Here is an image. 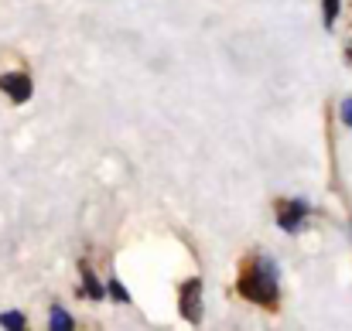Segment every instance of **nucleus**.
<instances>
[{
  "label": "nucleus",
  "instance_id": "nucleus-1",
  "mask_svg": "<svg viewBox=\"0 0 352 331\" xmlns=\"http://www.w3.org/2000/svg\"><path fill=\"white\" fill-rule=\"evenodd\" d=\"M239 294L260 308H277L280 290H277V266L267 256H253L239 270Z\"/></svg>",
  "mask_w": 352,
  "mask_h": 331
},
{
  "label": "nucleus",
  "instance_id": "nucleus-2",
  "mask_svg": "<svg viewBox=\"0 0 352 331\" xmlns=\"http://www.w3.org/2000/svg\"><path fill=\"white\" fill-rule=\"evenodd\" d=\"M178 311H182V318H185L188 325H199V321H202V280H199V277L182 287Z\"/></svg>",
  "mask_w": 352,
  "mask_h": 331
},
{
  "label": "nucleus",
  "instance_id": "nucleus-3",
  "mask_svg": "<svg viewBox=\"0 0 352 331\" xmlns=\"http://www.w3.org/2000/svg\"><path fill=\"white\" fill-rule=\"evenodd\" d=\"M0 89L10 96V103H28L34 93V82L24 72H7V76H0Z\"/></svg>",
  "mask_w": 352,
  "mask_h": 331
},
{
  "label": "nucleus",
  "instance_id": "nucleus-4",
  "mask_svg": "<svg viewBox=\"0 0 352 331\" xmlns=\"http://www.w3.org/2000/svg\"><path fill=\"white\" fill-rule=\"evenodd\" d=\"M305 216H308V205H305L301 198L280 202V205H277V225H280L284 232H298L301 222H305Z\"/></svg>",
  "mask_w": 352,
  "mask_h": 331
},
{
  "label": "nucleus",
  "instance_id": "nucleus-5",
  "mask_svg": "<svg viewBox=\"0 0 352 331\" xmlns=\"http://www.w3.org/2000/svg\"><path fill=\"white\" fill-rule=\"evenodd\" d=\"M82 287H86V294L93 297V301H100V297H107V287L96 280V273L89 270V266H82Z\"/></svg>",
  "mask_w": 352,
  "mask_h": 331
},
{
  "label": "nucleus",
  "instance_id": "nucleus-6",
  "mask_svg": "<svg viewBox=\"0 0 352 331\" xmlns=\"http://www.w3.org/2000/svg\"><path fill=\"white\" fill-rule=\"evenodd\" d=\"M52 328L55 331H72V318L62 308H52Z\"/></svg>",
  "mask_w": 352,
  "mask_h": 331
},
{
  "label": "nucleus",
  "instance_id": "nucleus-7",
  "mask_svg": "<svg viewBox=\"0 0 352 331\" xmlns=\"http://www.w3.org/2000/svg\"><path fill=\"white\" fill-rule=\"evenodd\" d=\"M107 294H110L113 301H120V304H130V294H126V287H123L120 280H110V284H107Z\"/></svg>",
  "mask_w": 352,
  "mask_h": 331
},
{
  "label": "nucleus",
  "instance_id": "nucleus-8",
  "mask_svg": "<svg viewBox=\"0 0 352 331\" xmlns=\"http://www.w3.org/2000/svg\"><path fill=\"white\" fill-rule=\"evenodd\" d=\"M0 325L10 331H21L24 328V315H17V311H7V315H0Z\"/></svg>",
  "mask_w": 352,
  "mask_h": 331
},
{
  "label": "nucleus",
  "instance_id": "nucleus-9",
  "mask_svg": "<svg viewBox=\"0 0 352 331\" xmlns=\"http://www.w3.org/2000/svg\"><path fill=\"white\" fill-rule=\"evenodd\" d=\"M339 3H342V0H325V3H322V14H325V27H332V24H336V17H339Z\"/></svg>",
  "mask_w": 352,
  "mask_h": 331
},
{
  "label": "nucleus",
  "instance_id": "nucleus-10",
  "mask_svg": "<svg viewBox=\"0 0 352 331\" xmlns=\"http://www.w3.org/2000/svg\"><path fill=\"white\" fill-rule=\"evenodd\" d=\"M342 119H346V126H352V100L342 103Z\"/></svg>",
  "mask_w": 352,
  "mask_h": 331
},
{
  "label": "nucleus",
  "instance_id": "nucleus-11",
  "mask_svg": "<svg viewBox=\"0 0 352 331\" xmlns=\"http://www.w3.org/2000/svg\"><path fill=\"white\" fill-rule=\"evenodd\" d=\"M349 58H352V48H349Z\"/></svg>",
  "mask_w": 352,
  "mask_h": 331
}]
</instances>
